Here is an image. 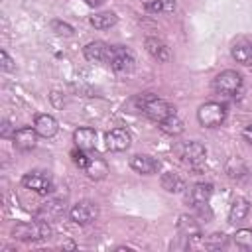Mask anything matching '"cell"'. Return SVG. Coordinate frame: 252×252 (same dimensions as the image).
<instances>
[{"instance_id":"cell-1","label":"cell","mask_w":252,"mask_h":252,"mask_svg":"<svg viewBox=\"0 0 252 252\" xmlns=\"http://www.w3.org/2000/svg\"><path fill=\"white\" fill-rule=\"evenodd\" d=\"M134 102L138 104V110H140L144 116H148L150 120H154V122H158V124H159L161 120H165L167 116L175 114V108H173L169 102H165L163 98L154 96L152 93L138 94V96L134 98Z\"/></svg>"},{"instance_id":"cell-2","label":"cell","mask_w":252,"mask_h":252,"mask_svg":"<svg viewBox=\"0 0 252 252\" xmlns=\"http://www.w3.org/2000/svg\"><path fill=\"white\" fill-rule=\"evenodd\" d=\"M12 236L16 240L22 242H35V240H43L51 236V226L47 224V220H32V222H18L12 228Z\"/></svg>"},{"instance_id":"cell-3","label":"cell","mask_w":252,"mask_h":252,"mask_svg":"<svg viewBox=\"0 0 252 252\" xmlns=\"http://www.w3.org/2000/svg\"><path fill=\"white\" fill-rule=\"evenodd\" d=\"M224 118H226V106L215 100L201 104L197 110V120L205 128H217L224 122Z\"/></svg>"},{"instance_id":"cell-4","label":"cell","mask_w":252,"mask_h":252,"mask_svg":"<svg viewBox=\"0 0 252 252\" xmlns=\"http://www.w3.org/2000/svg\"><path fill=\"white\" fill-rule=\"evenodd\" d=\"M242 87V75L232 71V69H226V71H220L215 79H213V89L219 93V94H236Z\"/></svg>"},{"instance_id":"cell-5","label":"cell","mask_w":252,"mask_h":252,"mask_svg":"<svg viewBox=\"0 0 252 252\" xmlns=\"http://www.w3.org/2000/svg\"><path fill=\"white\" fill-rule=\"evenodd\" d=\"M179 156L185 163H189L191 167L199 169L203 163H205V158H207V150L201 142H185L181 148H179Z\"/></svg>"},{"instance_id":"cell-6","label":"cell","mask_w":252,"mask_h":252,"mask_svg":"<svg viewBox=\"0 0 252 252\" xmlns=\"http://www.w3.org/2000/svg\"><path fill=\"white\" fill-rule=\"evenodd\" d=\"M106 63L116 71H132L134 69V57L132 53L122 45H110Z\"/></svg>"},{"instance_id":"cell-7","label":"cell","mask_w":252,"mask_h":252,"mask_svg":"<svg viewBox=\"0 0 252 252\" xmlns=\"http://www.w3.org/2000/svg\"><path fill=\"white\" fill-rule=\"evenodd\" d=\"M22 185L26 189H32V191L41 193V195H47L53 189L49 173H43V171H30V173H26L22 177Z\"/></svg>"},{"instance_id":"cell-8","label":"cell","mask_w":252,"mask_h":252,"mask_svg":"<svg viewBox=\"0 0 252 252\" xmlns=\"http://www.w3.org/2000/svg\"><path fill=\"white\" fill-rule=\"evenodd\" d=\"M96 215H98V209H96V205L91 203V201H79V203L73 205L71 211H69L71 220L77 222V224H89V222H93V220L96 219Z\"/></svg>"},{"instance_id":"cell-9","label":"cell","mask_w":252,"mask_h":252,"mask_svg":"<svg viewBox=\"0 0 252 252\" xmlns=\"http://www.w3.org/2000/svg\"><path fill=\"white\" fill-rule=\"evenodd\" d=\"M104 142H106V148H108V150H112V152H124V150L130 148L132 136H130V132L124 130V128H114V130L106 132Z\"/></svg>"},{"instance_id":"cell-10","label":"cell","mask_w":252,"mask_h":252,"mask_svg":"<svg viewBox=\"0 0 252 252\" xmlns=\"http://www.w3.org/2000/svg\"><path fill=\"white\" fill-rule=\"evenodd\" d=\"M37 132H35V128H30V126H24V128H20V130H16V134H14V146H16V150H20V152H30V150H33L35 148V142H37Z\"/></svg>"},{"instance_id":"cell-11","label":"cell","mask_w":252,"mask_h":252,"mask_svg":"<svg viewBox=\"0 0 252 252\" xmlns=\"http://www.w3.org/2000/svg\"><path fill=\"white\" fill-rule=\"evenodd\" d=\"M130 167L142 175H152V173H158L159 169V161L152 156H146V154H136L130 158Z\"/></svg>"},{"instance_id":"cell-12","label":"cell","mask_w":252,"mask_h":252,"mask_svg":"<svg viewBox=\"0 0 252 252\" xmlns=\"http://www.w3.org/2000/svg\"><path fill=\"white\" fill-rule=\"evenodd\" d=\"M211 195H213V185L211 183H195L189 191V201L195 209H203V207H207Z\"/></svg>"},{"instance_id":"cell-13","label":"cell","mask_w":252,"mask_h":252,"mask_svg":"<svg viewBox=\"0 0 252 252\" xmlns=\"http://www.w3.org/2000/svg\"><path fill=\"white\" fill-rule=\"evenodd\" d=\"M108 51H110V45L104 43V41H91V43H87L85 49H83L85 57H87L89 61H93V63H100V61L106 63Z\"/></svg>"},{"instance_id":"cell-14","label":"cell","mask_w":252,"mask_h":252,"mask_svg":"<svg viewBox=\"0 0 252 252\" xmlns=\"http://www.w3.org/2000/svg\"><path fill=\"white\" fill-rule=\"evenodd\" d=\"M33 128L39 136L43 138H51L57 134L59 126H57V120L51 116V114H37L35 120H33Z\"/></svg>"},{"instance_id":"cell-15","label":"cell","mask_w":252,"mask_h":252,"mask_svg":"<svg viewBox=\"0 0 252 252\" xmlns=\"http://www.w3.org/2000/svg\"><path fill=\"white\" fill-rule=\"evenodd\" d=\"M63 211H65V203L59 201V199H51V201H47L45 205H41V207L37 209L35 217L41 219V220H53V219H57Z\"/></svg>"},{"instance_id":"cell-16","label":"cell","mask_w":252,"mask_h":252,"mask_svg":"<svg viewBox=\"0 0 252 252\" xmlns=\"http://www.w3.org/2000/svg\"><path fill=\"white\" fill-rule=\"evenodd\" d=\"M232 57L240 65H252V41L238 39L232 43Z\"/></svg>"},{"instance_id":"cell-17","label":"cell","mask_w":252,"mask_h":252,"mask_svg":"<svg viewBox=\"0 0 252 252\" xmlns=\"http://www.w3.org/2000/svg\"><path fill=\"white\" fill-rule=\"evenodd\" d=\"M146 49H148V53H150L154 59H158V61H169V57H171L169 47H167L161 39H158V37H148V39H146Z\"/></svg>"},{"instance_id":"cell-18","label":"cell","mask_w":252,"mask_h":252,"mask_svg":"<svg viewBox=\"0 0 252 252\" xmlns=\"http://www.w3.org/2000/svg\"><path fill=\"white\" fill-rule=\"evenodd\" d=\"M94 140H96V132H94L93 128H79V130H75V134H73V142H75V146L81 148V150H91V148H94Z\"/></svg>"},{"instance_id":"cell-19","label":"cell","mask_w":252,"mask_h":252,"mask_svg":"<svg viewBox=\"0 0 252 252\" xmlns=\"http://www.w3.org/2000/svg\"><path fill=\"white\" fill-rule=\"evenodd\" d=\"M177 230H179V234L185 236V238H197V236L201 234V228H199V224L195 222V219H193V217H187V215H181V217H179V220H177Z\"/></svg>"},{"instance_id":"cell-20","label":"cell","mask_w":252,"mask_h":252,"mask_svg":"<svg viewBox=\"0 0 252 252\" xmlns=\"http://www.w3.org/2000/svg\"><path fill=\"white\" fill-rule=\"evenodd\" d=\"M85 171H87V175H89L91 179H104L106 173H108V165H106V161H104L102 158L93 156V158L89 159V165L85 167Z\"/></svg>"},{"instance_id":"cell-21","label":"cell","mask_w":252,"mask_h":252,"mask_svg":"<svg viewBox=\"0 0 252 252\" xmlns=\"http://www.w3.org/2000/svg\"><path fill=\"white\" fill-rule=\"evenodd\" d=\"M248 211H250L248 201H246V199H242V197H238V199H234V201H232V205H230L228 220H230V222H240V220H244V219H246Z\"/></svg>"},{"instance_id":"cell-22","label":"cell","mask_w":252,"mask_h":252,"mask_svg":"<svg viewBox=\"0 0 252 252\" xmlns=\"http://www.w3.org/2000/svg\"><path fill=\"white\" fill-rule=\"evenodd\" d=\"M159 183H161V187H163L167 193H179V191L185 189V181H183L177 173H173V171L163 173L161 179H159Z\"/></svg>"},{"instance_id":"cell-23","label":"cell","mask_w":252,"mask_h":252,"mask_svg":"<svg viewBox=\"0 0 252 252\" xmlns=\"http://www.w3.org/2000/svg\"><path fill=\"white\" fill-rule=\"evenodd\" d=\"M116 20H118V18H116L114 12H100V14H94V16L91 18V26L96 28V30H106V28L114 26Z\"/></svg>"},{"instance_id":"cell-24","label":"cell","mask_w":252,"mask_h":252,"mask_svg":"<svg viewBox=\"0 0 252 252\" xmlns=\"http://www.w3.org/2000/svg\"><path fill=\"white\" fill-rule=\"evenodd\" d=\"M159 128H161V132H165L169 136H177V134L183 132V122L175 114H171V116H167L165 120L159 122Z\"/></svg>"},{"instance_id":"cell-25","label":"cell","mask_w":252,"mask_h":252,"mask_svg":"<svg viewBox=\"0 0 252 252\" xmlns=\"http://www.w3.org/2000/svg\"><path fill=\"white\" fill-rule=\"evenodd\" d=\"M226 242H228V238H226V234H222V232H213V234H209V236L203 240L205 248H209V250H220V248L226 246Z\"/></svg>"},{"instance_id":"cell-26","label":"cell","mask_w":252,"mask_h":252,"mask_svg":"<svg viewBox=\"0 0 252 252\" xmlns=\"http://www.w3.org/2000/svg\"><path fill=\"white\" fill-rule=\"evenodd\" d=\"M234 244L242 250H252V230L250 228H240L236 230V234L232 236Z\"/></svg>"},{"instance_id":"cell-27","label":"cell","mask_w":252,"mask_h":252,"mask_svg":"<svg viewBox=\"0 0 252 252\" xmlns=\"http://www.w3.org/2000/svg\"><path fill=\"white\" fill-rule=\"evenodd\" d=\"M87 150H81V148H77V150H73L71 152V158H73V163L77 165V167H81V169H85L87 165H89V156L85 154Z\"/></svg>"},{"instance_id":"cell-28","label":"cell","mask_w":252,"mask_h":252,"mask_svg":"<svg viewBox=\"0 0 252 252\" xmlns=\"http://www.w3.org/2000/svg\"><path fill=\"white\" fill-rule=\"evenodd\" d=\"M51 30L55 33H59V35H71L73 33V28L69 24H65V22H59V20H53L51 22Z\"/></svg>"},{"instance_id":"cell-29","label":"cell","mask_w":252,"mask_h":252,"mask_svg":"<svg viewBox=\"0 0 252 252\" xmlns=\"http://www.w3.org/2000/svg\"><path fill=\"white\" fill-rule=\"evenodd\" d=\"M0 65L4 71H14V61L10 59V55L6 51H0Z\"/></svg>"},{"instance_id":"cell-30","label":"cell","mask_w":252,"mask_h":252,"mask_svg":"<svg viewBox=\"0 0 252 252\" xmlns=\"http://www.w3.org/2000/svg\"><path fill=\"white\" fill-rule=\"evenodd\" d=\"M146 10L158 14V12H163V4H161V0H152V2L146 4Z\"/></svg>"},{"instance_id":"cell-31","label":"cell","mask_w":252,"mask_h":252,"mask_svg":"<svg viewBox=\"0 0 252 252\" xmlns=\"http://www.w3.org/2000/svg\"><path fill=\"white\" fill-rule=\"evenodd\" d=\"M0 134H2V138H14L16 130L12 132V126H10V122H8V120H4V122H2V130H0Z\"/></svg>"},{"instance_id":"cell-32","label":"cell","mask_w":252,"mask_h":252,"mask_svg":"<svg viewBox=\"0 0 252 252\" xmlns=\"http://www.w3.org/2000/svg\"><path fill=\"white\" fill-rule=\"evenodd\" d=\"M242 136H244V140H246L248 144H252V124H248V126L242 130Z\"/></svg>"},{"instance_id":"cell-33","label":"cell","mask_w":252,"mask_h":252,"mask_svg":"<svg viewBox=\"0 0 252 252\" xmlns=\"http://www.w3.org/2000/svg\"><path fill=\"white\" fill-rule=\"evenodd\" d=\"M163 4V12H171L175 8V0H161Z\"/></svg>"},{"instance_id":"cell-34","label":"cell","mask_w":252,"mask_h":252,"mask_svg":"<svg viewBox=\"0 0 252 252\" xmlns=\"http://www.w3.org/2000/svg\"><path fill=\"white\" fill-rule=\"evenodd\" d=\"M100 2H102V0H87V4H89V6H98Z\"/></svg>"},{"instance_id":"cell-35","label":"cell","mask_w":252,"mask_h":252,"mask_svg":"<svg viewBox=\"0 0 252 252\" xmlns=\"http://www.w3.org/2000/svg\"><path fill=\"white\" fill-rule=\"evenodd\" d=\"M63 248H75V244H73V242H65Z\"/></svg>"}]
</instances>
